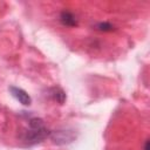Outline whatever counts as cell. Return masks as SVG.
Instances as JSON below:
<instances>
[{
	"label": "cell",
	"instance_id": "5",
	"mask_svg": "<svg viewBox=\"0 0 150 150\" xmlns=\"http://www.w3.org/2000/svg\"><path fill=\"white\" fill-rule=\"evenodd\" d=\"M50 96L54 101H56L60 104H62L66 100V93L61 88H57V87H54L50 89Z\"/></svg>",
	"mask_w": 150,
	"mask_h": 150
},
{
	"label": "cell",
	"instance_id": "4",
	"mask_svg": "<svg viewBox=\"0 0 150 150\" xmlns=\"http://www.w3.org/2000/svg\"><path fill=\"white\" fill-rule=\"evenodd\" d=\"M60 21L63 26H67V27H75L77 26V20H76V16L69 12V11H63L61 12L60 14Z\"/></svg>",
	"mask_w": 150,
	"mask_h": 150
},
{
	"label": "cell",
	"instance_id": "3",
	"mask_svg": "<svg viewBox=\"0 0 150 150\" xmlns=\"http://www.w3.org/2000/svg\"><path fill=\"white\" fill-rule=\"evenodd\" d=\"M9 91H11L12 96H13L16 101H19L22 105H30L32 98H30V96L27 94V91H25L23 89H21V88H19V87L12 86V87H9Z\"/></svg>",
	"mask_w": 150,
	"mask_h": 150
},
{
	"label": "cell",
	"instance_id": "6",
	"mask_svg": "<svg viewBox=\"0 0 150 150\" xmlns=\"http://www.w3.org/2000/svg\"><path fill=\"white\" fill-rule=\"evenodd\" d=\"M96 28L98 30H101V32H111V30H114V25H111L110 22L104 21V22L97 23L96 25Z\"/></svg>",
	"mask_w": 150,
	"mask_h": 150
},
{
	"label": "cell",
	"instance_id": "7",
	"mask_svg": "<svg viewBox=\"0 0 150 150\" xmlns=\"http://www.w3.org/2000/svg\"><path fill=\"white\" fill-rule=\"evenodd\" d=\"M143 150H150V144H149V139H146V141H145Z\"/></svg>",
	"mask_w": 150,
	"mask_h": 150
},
{
	"label": "cell",
	"instance_id": "1",
	"mask_svg": "<svg viewBox=\"0 0 150 150\" xmlns=\"http://www.w3.org/2000/svg\"><path fill=\"white\" fill-rule=\"evenodd\" d=\"M28 124H29V130L25 131L21 135V139L27 145L38 144L43 139H46L47 137H49L50 131L45 127V123L41 118L33 117L29 120Z\"/></svg>",
	"mask_w": 150,
	"mask_h": 150
},
{
	"label": "cell",
	"instance_id": "2",
	"mask_svg": "<svg viewBox=\"0 0 150 150\" xmlns=\"http://www.w3.org/2000/svg\"><path fill=\"white\" fill-rule=\"evenodd\" d=\"M49 137L54 144L61 145L73 142L76 138V134L74 132V130H55V131H50Z\"/></svg>",
	"mask_w": 150,
	"mask_h": 150
}]
</instances>
